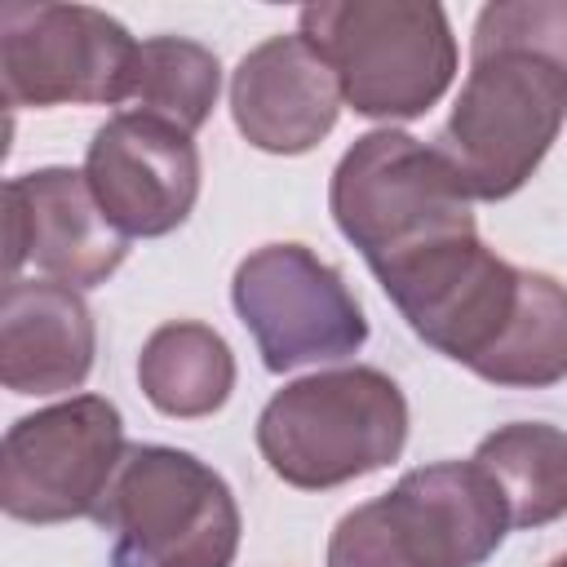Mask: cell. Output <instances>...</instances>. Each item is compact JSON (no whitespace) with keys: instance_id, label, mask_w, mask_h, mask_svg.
I'll return each mask as SVG.
<instances>
[{"instance_id":"6da1fadb","label":"cell","mask_w":567,"mask_h":567,"mask_svg":"<svg viewBox=\"0 0 567 567\" xmlns=\"http://www.w3.org/2000/svg\"><path fill=\"white\" fill-rule=\"evenodd\" d=\"M403 323L478 381L545 390L567 377V284L496 257L478 230L377 275Z\"/></svg>"},{"instance_id":"7a4b0ae2","label":"cell","mask_w":567,"mask_h":567,"mask_svg":"<svg viewBox=\"0 0 567 567\" xmlns=\"http://www.w3.org/2000/svg\"><path fill=\"white\" fill-rule=\"evenodd\" d=\"M567 124V0H492L474 18L470 71L434 151L470 199H509Z\"/></svg>"},{"instance_id":"3957f363","label":"cell","mask_w":567,"mask_h":567,"mask_svg":"<svg viewBox=\"0 0 567 567\" xmlns=\"http://www.w3.org/2000/svg\"><path fill=\"white\" fill-rule=\"evenodd\" d=\"M408 399L381 368H328L275 390L257 416V452L275 478L328 492L399 461Z\"/></svg>"},{"instance_id":"277c9868","label":"cell","mask_w":567,"mask_h":567,"mask_svg":"<svg viewBox=\"0 0 567 567\" xmlns=\"http://www.w3.org/2000/svg\"><path fill=\"white\" fill-rule=\"evenodd\" d=\"M297 31L363 120H416L456 80V35L434 0H319L297 13Z\"/></svg>"},{"instance_id":"5b68a950","label":"cell","mask_w":567,"mask_h":567,"mask_svg":"<svg viewBox=\"0 0 567 567\" xmlns=\"http://www.w3.org/2000/svg\"><path fill=\"white\" fill-rule=\"evenodd\" d=\"M505 532L509 509L487 470L434 461L346 509L328 536V567H483Z\"/></svg>"},{"instance_id":"8992f818","label":"cell","mask_w":567,"mask_h":567,"mask_svg":"<svg viewBox=\"0 0 567 567\" xmlns=\"http://www.w3.org/2000/svg\"><path fill=\"white\" fill-rule=\"evenodd\" d=\"M328 208L372 275L478 230L474 199L452 164L403 128H372L354 137L332 168Z\"/></svg>"},{"instance_id":"52a82bcc","label":"cell","mask_w":567,"mask_h":567,"mask_svg":"<svg viewBox=\"0 0 567 567\" xmlns=\"http://www.w3.org/2000/svg\"><path fill=\"white\" fill-rule=\"evenodd\" d=\"M93 523L111 536V567H230L244 532L230 483L168 443L124 447Z\"/></svg>"},{"instance_id":"ba28073f","label":"cell","mask_w":567,"mask_h":567,"mask_svg":"<svg viewBox=\"0 0 567 567\" xmlns=\"http://www.w3.org/2000/svg\"><path fill=\"white\" fill-rule=\"evenodd\" d=\"M124 447V416L102 394H71L35 408L4 430L0 509L35 527L93 518Z\"/></svg>"},{"instance_id":"9c48e42d","label":"cell","mask_w":567,"mask_h":567,"mask_svg":"<svg viewBox=\"0 0 567 567\" xmlns=\"http://www.w3.org/2000/svg\"><path fill=\"white\" fill-rule=\"evenodd\" d=\"M137 44L93 4H0V84L9 106L128 102Z\"/></svg>"},{"instance_id":"30bf717a","label":"cell","mask_w":567,"mask_h":567,"mask_svg":"<svg viewBox=\"0 0 567 567\" xmlns=\"http://www.w3.org/2000/svg\"><path fill=\"white\" fill-rule=\"evenodd\" d=\"M230 306L266 372L332 363L368 341V319L332 261L306 244H261L230 275Z\"/></svg>"},{"instance_id":"8fae6325","label":"cell","mask_w":567,"mask_h":567,"mask_svg":"<svg viewBox=\"0 0 567 567\" xmlns=\"http://www.w3.org/2000/svg\"><path fill=\"white\" fill-rule=\"evenodd\" d=\"M199 177L195 137L142 111H115L84 151V182L124 239L173 235L195 213Z\"/></svg>"},{"instance_id":"7c38bea8","label":"cell","mask_w":567,"mask_h":567,"mask_svg":"<svg viewBox=\"0 0 567 567\" xmlns=\"http://www.w3.org/2000/svg\"><path fill=\"white\" fill-rule=\"evenodd\" d=\"M4 244L9 279H18L22 261H31L40 275L75 292L106 284L128 257V239L97 208L84 168L62 164L4 182Z\"/></svg>"},{"instance_id":"4fadbf2b","label":"cell","mask_w":567,"mask_h":567,"mask_svg":"<svg viewBox=\"0 0 567 567\" xmlns=\"http://www.w3.org/2000/svg\"><path fill=\"white\" fill-rule=\"evenodd\" d=\"M341 102L337 71L301 31L261 40L230 71V120L266 155L315 151L332 133Z\"/></svg>"},{"instance_id":"5bb4252c","label":"cell","mask_w":567,"mask_h":567,"mask_svg":"<svg viewBox=\"0 0 567 567\" xmlns=\"http://www.w3.org/2000/svg\"><path fill=\"white\" fill-rule=\"evenodd\" d=\"M97 323L84 292L9 279L0 292V381L13 394H66L93 372Z\"/></svg>"},{"instance_id":"9a60e30c","label":"cell","mask_w":567,"mask_h":567,"mask_svg":"<svg viewBox=\"0 0 567 567\" xmlns=\"http://www.w3.org/2000/svg\"><path fill=\"white\" fill-rule=\"evenodd\" d=\"M137 385L146 403L164 416L177 421L213 416L235 390V350L217 328L199 319L159 323L142 341Z\"/></svg>"},{"instance_id":"2e32d148","label":"cell","mask_w":567,"mask_h":567,"mask_svg":"<svg viewBox=\"0 0 567 567\" xmlns=\"http://www.w3.org/2000/svg\"><path fill=\"white\" fill-rule=\"evenodd\" d=\"M470 461L501 487L509 527H545L567 514V430L509 421L483 434Z\"/></svg>"},{"instance_id":"e0dca14e","label":"cell","mask_w":567,"mask_h":567,"mask_svg":"<svg viewBox=\"0 0 567 567\" xmlns=\"http://www.w3.org/2000/svg\"><path fill=\"white\" fill-rule=\"evenodd\" d=\"M221 93V62L208 44L186 35H151L137 44L128 111L155 115L182 133H199Z\"/></svg>"},{"instance_id":"ac0fdd59","label":"cell","mask_w":567,"mask_h":567,"mask_svg":"<svg viewBox=\"0 0 567 567\" xmlns=\"http://www.w3.org/2000/svg\"><path fill=\"white\" fill-rule=\"evenodd\" d=\"M549 567H567V554H558V558H554V563H549Z\"/></svg>"}]
</instances>
